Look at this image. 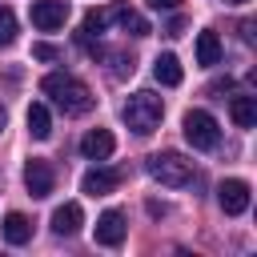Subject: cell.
Listing matches in <instances>:
<instances>
[{
	"label": "cell",
	"mask_w": 257,
	"mask_h": 257,
	"mask_svg": "<svg viewBox=\"0 0 257 257\" xmlns=\"http://www.w3.org/2000/svg\"><path fill=\"white\" fill-rule=\"evenodd\" d=\"M40 92L52 96V104L64 108V112H72V116H80V112L92 108V88L80 76H72V72H48L40 80Z\"/></svg>",
	"instance_id": "6da1fadb"
},
{
	"label": "cell",
	"mask_w": 257,
	"mask_h": 257,
	"mask_svg": "<svg viewBox=\"0 0 257 257\" xmlns=\"http://www.w3.org/2000/svg\"><path fill=\"white\" fill-rule=\"evenodd\" d=\"M120 116H124V124H128L137 137H149V133L161 124V116H165V104H161V96H157V92L141 88V92H133V96L124 100Z\"/></svg>",
	"instance_id": "7a4b0ae2"
},
{
	"label": "cell",
	"mask_w": 257,
	"mask_h": 257,
	"mask_svg": "<svg viewBox=\"0 0 257 257\" xmlns=\"http://www.w3.org/2000/svg\"><path fill=\"white\" fill-rule=\"evenodd\" d=\"M145 169H149V177H157V181L169 185V189H181V185H189V181L197 177V173H193V161L181 157V153H173V149H169V153H153Z\"/></svg>",
	"instance_id": "3957f363"
},
{
	"label": "cell",
	"mask_w": 257,
	"mask_h": 257,
	"mask_svg": "<svg viewBox=\"0 0 257 257\" xmlns=\"http://www.w3.org/2000/svg\"><path fill=\"white\" fill-rule=\"evenodd\" d=\"M185 141H189L193 149H217V141H221L217 116L205 112V108H189V112H185Z\"/></svg>",
	"instance_id": "277c9868"
},
{
	"label": "cell",
	"mask_w": 257,
	"mask_h": 257,
	"mask_svg": "<svg viewBox=\"0 0 257 257\" xmlns=\"http://www.w3.org/2000/svg\"><path fill=\"white\" fill-rule=\"evenodd\" d=\"M217 205H221L229 217H241V213L249 209V181H241V177L221 181V185H217Z\"/></svg>",
	"instance_id": "5b68a950"
},
{
	"label": "cell",
	"mask_w": 257,
	"mask_h": 257,
	"mask_svg": "<svg viewBox=\"0 0 257 257\" xmlns=\"http://www.w3.org/2000/svg\"><path fill=\"white\" fill-rule=\"evenodd\" d=\"M68 20V0H32V24L40 32H56Z\"/></svg>",
	"instance_id": "8992f818"
},
{
	"label": "cell",
	"mask_w": 257,
	"mask_h": 257,
	"mask_svg": "<svg viewBox=\"0 0 257 257\" xmlns=\"http://www.w3.org/2000/svg\"><path fill=\"white\" fill-rule=\"evenodd\" d=\"M24 185H28V193H32V197H48V193H52V185H56V169H52L48 161L32 157V161L24 165Z\"/></svg>",
	"instance_id": "52a82bcc"
},
{
	"label": "cell",
	"mask_w": 257,
	"mask_h": 257,
	"mask_svg": "<svg viewBox=\"0 0 257 257\" xmlns=\"http://www.w3.org/2000/svg\"><path fill=\"white\" fill-rule=\"evenodd\" d=\"M120 181H124L120 169H88V173L80 177V193H88V197H108Z\"/></svg>",
	"instance_id": "ba28073f"
},
{
	"label": "cell",
	"mask_w": 257,
	"mask_h": 257,
	"mask_svg": "<svg viewBox=\"0 0 257 257\" xmlns=\"http://www.w3.org/2000/svg\"><path fill=\"white\" fill-rule=\"evenodd\" d=\"M124 233H128V225H124V213H120V209H108V213L96 217V245L116 249V245L124 241Z\"/></svg>",
	"instance_id": "9c48e42d"
},
{
	"label": "cell",
	"mask_w": 257,
	"mask_h": 257,
	"mask_svg": "<svg viewBox=\"0 0 257 257\" xmlns=\"http://www.w3.org/2000/svg\"><path fill=\"white\" fill-rule=\"evenodd\" d=\"M112 149H116V137H112L108 128H92V133L80 137V153H84L88 161H108Z\"/></svg>",
	"instance_id": "30bf717a"
},
{
	"label": "cell",
	"mask_w": 257,
	"mask_h": 257,
	"mask_svg": "<svg viewBox=\"0 0 257 257\" xmlns=\"http://www.w3.org/2000/svg\"><path fill=\"white\" fill-rule=\"evenodd\" d=\"M108 20H116V24H120L124 32H133V36H149V32H153L149 20H145L141 12H133L128 4H112V8H108Z\"/></svg>",
	"instance_id": "8fae6325"
},
{
	"label": "cell",
	"mask_w": 257,
	"mask_h": 257,
	"mask_svg": "<svg viewBox=\"0 0 257 257\" xmlns=\"http://www.w3.org/2000/svg\"><path fill=\"white\" fill-rule=\"evenodd\" d=\"M229 116H233L237 128H253V124H257V96L237 92V96L229 100Z\"/></svg>",
	"instance_id": "7c38bea8"
},
{
	"label": "cell",
	"mask_w": 257,
	"mask_h": 257,
	"mask_svg": "<svg viewBox=\"0 0 257 257\" xmlns=\"http://www.w3.org/2000/svg\"><path fill=\"white\" fill-rule=\"evenodd\" d=\"M80 225H84V213H80V205H76V201L60 205V209L52 213V233H60V237H72Z\"/></svg>",
	"instance_id": "4fadbf2b"
},
{
	"label": "cell",
	"mask_w": 257,
	"mask_h": 257,
	"mask_svg": "<svg viewBox=\"0 0 257 257\" xmlns=\"http://www.w3.org/2000/svg\"><path fill=\"white\" fill-rule=\"evenodd\" d=\"M153 76H157L165 88H177V84L185 80V72H181V60H177L173 52H161V56L153 60Z\"/></svg>",
	"instance_id": "5bb4252c"
},
{
	"label": "cell",
	"mask_w": 257,
	"mask_h": 257,
	"mask_svg": "<svg viewBox=\"0 0 257 257\" xmlns=\"http://www.w3.org/2000/svg\"><path fill=\"white\" fill-rule=\"evenodd\" d=\"M197 64H205V68L221 64V40H217V32H213V28L197 32Z\"/></svg>",
	"instance_id": "9a60e30c"
},
{
	"label": "cell",
	"mask_w": 257,
	"mask_h": 257,
	"mask_svg": "<svg viewBox=\"0 0 257 257\" xmlns=\"http://www.w3.org/2000/svg\"><path fill=\"white\" fill-rule=\"evenodd\" d=\"M4 241H8V245L32 241V221H28L24 213H8V217H4Z\"/></svg>",
	"instance_id": "2e32d148"
},
{
	"label": "cell",
	"mask_w": 257,
	"mask_h": 257,
	"mask_svg": "<svg viewBox=\"0 0 257 257\" xmlns=\"http://www.w3.org/2000/svg\"><path fill=\"white\" fill-rule=\"evenodd\" d=\"M28 133L36 137V141H48L52 137V116H48V108L44 104H28Z\"/></svg>",
	"instance_id": "e0dca14e"
},
{
	"label": "cell",
	"mask_w": 257,
	"mask_h": 257,
	"mask_svg": "<svg viewBox=\"0 0 257 257\" xmlns=\"http://www.w3.org/2000/svg\"><path fill=\"white\" fill-rule=\"evenodd\" d=\"M108 28V8H88L84 12V28H80V36H100Z\"/></svg>",
	"instance_id": "ac0fdd59"
},
{
	"label": "cell",
	"mask_w": 257,
	"mask_h": 257,
	"mask_svg": "<svg viewBox=\"0 0 257 257\" xmlns=\"http://www.w3.org/2000/svg\"><path fill=\"white\" fill-rule=\"evenodd\" d=\"M16 40V16H12V8H0V48H8Z\"/></svg>",
	"instance_id": "d6986e66"
},
{
	"label": "cell",
	"mask_w": 257,
	"mask_h": 257,
	"mask_svg": "<svg viewBox=\"0 0 257 257\" xmlns=\"http://www.w3.org/2000/svg\"><path fill=\"white\" fill-rule=\"evenodd\" d=\"M96 56L112 60V76H133V56L128 52H96Z\"/></svg>",
	"instance_id": "ffe728a7"
},
{
	"label": "cell",
	"mask_w": 257,
	"mask_h": 257,
	"mask_svg": "<svg viewBox=\"0 0 257 257\" xmlns=\"http://www.w3.org/2000/svg\"><path fill=\"white\" fill-rule=\"evenodd\" d=\"M32 56H36V60H60V48H52V44H32Z\"/></svg>",
	"instance_id": "44dd1931"
},
{
	"label": "cell",
	"mask_w": 257,
	"mask_h": 257,
	"mask_svg": "<svg viewBox=\"0 0 257 257\" xmlns=\"http://www.w3.org/2000/svg\"><path fill=\"white\" fill-rule=\"evenodd\" d=\"M153 12H173V8H181V0H145Z\"/></svg>",
	"instance_id": "7402d4cb"
},
{
	"label": "cell",
	"mask_w": 257,
	"mask_h": 257,
	"mask_svg": "<svg viewBox=\"0 0 257 257\" xmlns=\"http://www.w3.org/2000/svg\"><path fill=\"white\" fill-rule=\"evenodd\" d=\"M185 32V20H169V28H165V36H181Z\"/></svg>",
	"instance_id": "603a6c76"
},
{
	"label": "cell",
	"mask_w": 257,
	"mask_h": 257,
	"mask_svg": "<svg viewBox=\"0 0 257 257\" xmlns=\"http://www.w3.org/2000/svg\"><path fill=\"white\" fill-rule=\"evenodd\" d=\"M241 40H245V44L253 40V20H245V24H241Z\"/></svg>",
	"instance_id": "cb8c5ba5"
},
{
	"label": "cell",
	"mask_w": 257,
	"mask_h": 257,
	"mask_svg": "<svg viewBox=\"0 0 257 257\" xmlns=\"http://www.w3.org/2000/svg\"><path fill=\"white\" fill-rule=\"evenodd\" d=\"M4 124H8V112H4V104H0V133H4Z\"/></svg>",
	"instance_id": "d4e9b609"
}]
</instances>
